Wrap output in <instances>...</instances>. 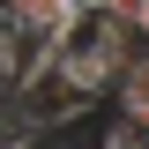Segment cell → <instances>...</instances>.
Wrapping results in <instances>:
<instances>
[{"label": "cell", "instance_id": "obj_3", "mask_svg": "<svg viewBox=\"0 0 149 149\" xmlns=\"http://www.w3.org/2000/svg\"><path fill=\"white\" fill-rule=\"evenodd\" d=\"M97 8H104L112 22H142V15H149V0H97Z\"/></svg>", "mask_w": 149, "mask_h": 149}, {"label": "cell", "instance_id": "obj_4", "mask_svg": "<svg viewBox=\"0 0 149 149\" xmlns=\"http://www.w3.org/2000/svg\"><path fill=\"white\" fill-rule=\"evenodd\" d=\"M67 8H97V0H67Z\"/></svg>", "mask_w": 149, "mask_h": 149}, {"label": "cell", "instance_id": "obj_5", "mask_svg": "<svg viewBox=\"0 0 149 149\" xmlns=\"http://www.w3.org/2000/svg\"><path fill=\"white\" fill-rule=\"evenodd\" d=\"M30 149H37V142H30Z\"/></svg>", "mask_w": 149, "mask_h": 149}, {"label": "cell", "instance_id": "obj_2", "mask_svg": "<svg viewBox=\"0 0 149 149\" xmlns=\"http://www.w3.org/2000/svg\"><path fill=\"white\" fill-rule=\"evenodd\" d=\"M112 90H119V112H127V119H149V52L119 60V74H112Z\"/></svg>", "mask_w": 149, "mask_h": 149}, {"label": "cell", "instance_id": "obj_1", "mask_svg": "<svg viewBox=\"0 0 149 149\" xmlns=\"http://www.w3.org/2000/svg\"><path fill=\"white\" fill-rule=\"evenodd\" d=\"M67 15H74L67 0H0V22H22V30H45V37H60Z\"/></svg>", "mask_w": 149, "mask_h": 149}]
</instances>
